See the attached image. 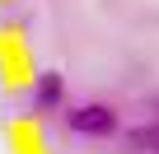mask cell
<instances>
[{
	"label": "cell",
	"mask_w": 159,
	"mask_h": 154,
	"mask_svg": "<svg viewBox=\"0 0 159 154\" xmlns=\"http://www.w3.org/2000/svg\"><path fill=\"white\" fill-rule=\"evenodd\" d=\"M70 126L84 131V135H108V131L117 126V117H112L108 108H80V112H70Z\"/></svg>",
	"instance_id": "6da1fadb"
},
{
	"label": "cell",
	"mask_w": 159,
	"mask_h": 154,
	"mask_svg": "<svg viewBox=\"0 0 159 154\" xmlns=\"http://www.w3.org/2000/svg\"><path fill=\"white\" fill-rule=\"evenodd\" d=\"M131 149L136 154H159V121L154 126H136L131 131Z\"/></svg>",
	"instance_id": "7a4b0ae2"
},
{
	"label": "cell",
	"mask_w": 159,
	"mask_h": 154,
	"mask_svg": "<svg viewBox=\"0 0 159 154\" xmlns=\"http://www.w3.org/2000/svg\"><path fill=\"white\" fill-rule=\"evenodd\" d=\"M56 94H61V84H56V80H52V75H47V80H42V89H38V98H42V103H52V98H56Z\"/></svg>",
	"instance_id": "3957f363"
}]
</instances>
